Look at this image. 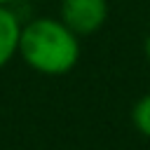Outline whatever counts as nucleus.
I'll return each instance as SVG.
<instances>
[{
    "mask_svg": "<svg viewBox=\"0 0 150 150\" xmlns=\"http://www.w3.org/2000/svg\"><path fill=\"white\" fill-rule=\"evenodd\" d=\"M19 56L40 75H66L80 61V35H75L61 19H30L21 26Z\"/></svg>",
    "mask_w": 150,
    "mask_h": 150,
    "instance_id": "f257e3e1",
    "label": "nucleus"
},
{
    "mask_svg": "<svg viewBox=\"0 0 150 150\" xmlns=\"http://www.w3.org/2000/svg\"><path fill=\"white\" fill-rule=\"evenodd\" d=\"M59 19L75 35H91L108 19V0H61Z\"/></svg>",
    "mask_w": 150,
    "mask_h": 150,
    "instance_id": "f03ea898",
    "label": "nucleus"
},
{
    "mask_svg": "<svg viewBox=\"0 0 150 150\" xmlns=\"http://www.w3.org/2000/svg\"><path fill=\"white\" fill-rule=\"evenodd\" d=\"M21 19L19 14L0 5V68H5L16 54H19V38H21Z\"/></svg>",
    "mask_w": 150,
    "mask_h": 150,
    "instance_id": "7ed1b4c3",
    "label": "nucleus"
},
{
    "mask_svg": "<svg viewBox=\"0 0 150 150\" xmlns=\"http://www.w3.org/2000/svg\"><path fill=\"white\" fill-rule=\"evenodd\" d=\"M131 122L136 131H141L145 138H150V94L141 96L131 108Z\"/></svg>",
    "mask_w": 150,
    "mask_h": 150,
    "instance_id": "20e7f679",
    "label": "nucleus"
},
{
    "mask_svg": "<svg viewBox=\"0 0 150 150\" xmlns=\"http://www.w3.org/2000/svg\"><path fill=\"white\" fill-rule=\"evenodd\" d=\"M143 49H145V56L150 59V35L145 38V45H143Z\"/></svg>",
    "mask_w": 150,
    "mask_h": 150,
    "instance_id": "39448f33",
    "label": "nucleus"
},
{
    "mask_svg": "<svg viewBox=\"0 0 150 150\" xmlns=\"http://www.w3.org/2000/svg\"><path fill=\"white\" fill-rule=\"evenodd\" d=\"M12 2H14V0H0V5H7V7H9Z\"/></svg>",
    "mask_w": 150,
    "mask_h": 150,
    "instance_id": "423d86ee",
    "label": "nucleus"
}]
</instances>
